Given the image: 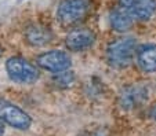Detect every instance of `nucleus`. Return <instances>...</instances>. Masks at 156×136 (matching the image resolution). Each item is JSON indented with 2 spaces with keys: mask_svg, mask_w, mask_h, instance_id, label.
I'll use <instances>...</instances> for the list:
<instances>
[{
  "mask_svg": "<svg viewBox=\"0 0 156 136\" xmlns=\"http://www.w3.org/2000/svg\"><path fill=\"white\" fill-rule=\"evenodd\" d=\"M148 115H149V118L156 121V103L153 104V106H151V109L148 110Z\"/></svg>",
  "mask_w": 156,
  "mask_h": 136,
  "instance_id": "13",
  "label": "nucleus"
},
{
  "mask_svg": "<svg viewBox=\"0 0 156 136\" xmlns=\"http://www.w3.org/2000/svg\"><path fill=\"white\" fill-rule=\"evenodd\" d=\"M25 41L32 47H44L53 40V32L48 26L41 24H33L25 29Z\"/></svg>",
  "mask_w": 156,
  "mask_h": 136,
  "instance_id": "9",
  "label": "nucleus"
},
{
  "mask_svg": "<svg viewBox=\"0 0 156 136\" xmlns=\"http://www.w3.org/2000/svg\"><path fill=\"white\" fill-rule=\"evenodd\" d=\"M88 11V0H62L57 8V19L64 26H72L83 21Z\"/></svg>",
  "mask_w": 156,
  "mask_h": 136,
  "instance_id": "3",
  "label": "nucleus"
},
{
  "mask_svg": "<svg viewBox=\"0 0 156 136\" xmlns=\"http://www.w3.org/2000/svg\"><path fill=\"white\" fill-rule=\"evenodd\" d=\"M0 120L6 122L7 125L20 131L29 129L30 124H32V118L27 111H24L17 104L4 101V99H0Z\"/></svg>",
  "mask_w": 156,
  "mask_h": 136,
  "instance_id": "4",
  "label": "nucleus"
},
{
  "mask_svg": "<svg viewBox=\"0 0 156 136\" xmlns=\"http://www.w3.org/2000/svg\"><path fill=\"white\" fill-rule=\"evenodd\" d=\"M137 52V41L133 37H122L111 41L106 47L105 58L109 66L126 69L133 63Z\"/></svg>",
  "mask_w": 156,
  "mask_h": 136,
  "instance_id": "1",
  "label": "nucleus"
},
{
  "mask_svg": "<svg viewBox=\"0 0 156 136\" xmlns=\"http://www.w3.org/2000/svg\"><path fill=\"white\" fill-rule=\"evenodd\" d=\"M73 81H75V74L69 69L59 71V73H54L53 83L59 88H68V87H71L73 84Z\"/></svg>",
  "mask_w": 156,
  "mask_h": 136,
  "instance_id": "12",
  "label": "nucleus"
},
{
  "mask_svg": "<svg viewBox=\"0 0 156 136\" xmlns=\"http://www.w3.org/2000/svg\"><path fill=\"white\" fill-rule=\"evenodd\" d=\"M36 63L43 70H47L50 73H59V71L68 70L71 68L72 59L65 51L51 50L40 54L36 58Z\"/></svg>",
  "mask_w": 156,
  "mask_h": 136,
  "instance_id": "5",
  "label": "nucleus"
},
{
  "mask_svg": "<svg viewBox=\"0 0 156 136\" xmlns=\"http://www.w3.org/2000/svg\"><path fill=\"white\" fill-rule=\"evenodd\" d=\"M2 54H3V50H2V47H0V56H2Z\"/></svg>",
  "mask_w": 156,
  "mask_h": 136,
  "instance_id": "15",
  "label": "nucleus"
},
{
  "mask_svg": "<svg viewBox=\"0 0 156 136\" xmlns=\"http://www.w3.org/2000/svg\"><path fill=\"white\" fill-rule=\"evenodd\" d=\"M119 4L138 21H148L156 12V0H119Z\"/></svg>",
  "mask_w": 156,
  "mask_h": 136,
  "instance_id": "7",
  "label": "nucleus"
},
{
  "mask_svg": "<svg viewBox=\"0 0 156 136\" xmlns=\"http://www.w3.org/2000/svg\"><path fill=\"white\" fill-rule=\"evenodd\" d=\"M6 71L10 80L18 84H33L40 76L36 66L21 56H11L7 59Z\"/></svg>",
  "mask_w": 156,
  "mask_h": 136,
  "instance_id": "2",
  "label": "nucleus"
},
{
  "mask_svg": "<svg viewBox=\"0 0 156 136\" xmlns=\"http://www.w3.org/2000/svg\"><path fill=\"white\" fill-rule=\"evenodd\" d=\"M95 43V35L88 29L84 28H79V29H73L68 33L66 38H65V44L68 47V50L79 52V51L88 50L93 47Z\"/></svg>",
  "mask_w": 156,
  "mask_h": 136,
  "instance_id": "8",
  "label": "nucleus"
},
{
  "mask_svg": "<svg viewBox=\"0 0 156 136\" xmlns=\"http://www.w3.org/2000/svg\"><path fill=\"white\" fill-rule=\"evenodd\" d=\"M133 19L134 18L123 8V7H116L111 10L109 12V25L113 30L119 33L127 32L133 26Z\"/></svg>",
  "mask_w": 156,
  "mask_h": 136,
  "instance_id": "11",
  "label": "nucleus"
},
{
  "mask_svg": "<svg viewBox=\"0 0 156 136\" xmlns=\"http://www.w3.org/2000/svg\"><path fill=\"white\" fill-rule=\"evenodd\" d=\"M136 62L145 73L156 71V44L148 43L140 45L136 52Z\"/></svg>",
  "mask_w": 156,
  "mask_h": 136,
  "instance_id": "10",
  "label": "nucleus"
},
{
  "mask_svg": "<svg viewBox=\"0 0 156 136\" xmlns=\"http://www.w3.org/2000/svg\"><path fill=\"white\" fill-rule=\"evenodd\" d=\"M148 98V89L144 85H127L119 94V106L123 110H133L141 106Z\"/></svg>",
  "mask_w": 156,
  "mask_h": 136,
  "instance_id": "6",
  "label": "nucleus"
},
{
  "mask_svg": "<svg viewBox=\"0 0 156 136\" xmlns=\"http://www.w3.org/2000/svg\"><path fill=\"white\" fill-rule=\"evenodd\" d=\"M4 133V124H3V121L0 120V136Z\"/></svg>",
  "mask_w": 156,
  "mask_h": 136,
  "instance_id": "14",
  "label": "nucleus"
}]
</instances>
